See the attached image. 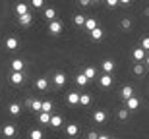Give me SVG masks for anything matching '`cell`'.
<instances>
[{
	"label": "cell",
	"mask_w": 149,
	"mask_h": 139,
	"mask_svg": "<svg viewBox=\"0 0 149 139\" xmlns=\"http://www.w3.org/2000/svg\"><path fill=\"white\" fill-rule=\"evenodd\" d=\"M105 120H107L105 110H95V114H93V122H95V124H103Z\"/></svg>",
	"instance_id": "cell-15"
},
{
	"label": "cell",
	"mask_w": 149,
	"mask_h": 139,
	"mask_svg": "<svg viewBox=\"0 0 149 139\" xmlns=\"http://www.w3.org/2000/svg\"><path fill=\"white\" fill-rule=\"evenodd\" d=\"M29 12V6L25 4V2H17L16 4V14L17 16H23V14H27Z\"/></svg>",
	"instance_id": "cell-16"
},
{
	"label": "cell",
	"mask_w": 149,
	"mask_h": 139,
	"mask_svg": "<svg viewBox=\"0 0 149 139\" xmlns=\"http://www.w3.org/2000/svg\"><path fill=\"white\" fill-rule=\"evenodd\" d=\"M43 4H45V0H31V6L33 8H41Z\"/></svg>",
	"instance_id": "cell-35"
},
{
	"label": "cell",
	"mask_w": 149,
	"mask_h": 139,
	"mask_svg": "<svg viewBox=\"0 0 149 139\" xmlns=\"http://www.w3.org/2000/svg\"><path fill=\"white\" fill-rule=\"evenodd\" d=\"M17 21H19V25H23V27H29L31 23H33V16L31 14H23V16H17Z\"/></svg>",
	"instance_id": "cell-4"
},
{
	"label": "cell",
	"mask_w": 149,
	"mask_h": 139,
	"mask_svg": "<svg viewBox=\"0 0 149 139\" xmlns=\"http://www.w3.org/2000/svg\"><path fill=\"white\" fill-rule=\"evenodd\" d=\"M91 4V0H79V6H89Z\"/></svg>",
	"instance_id": "cell-38"
},
{
	"label": "cell",
	"mask_w": 149,
	"mask_h": 139,
	"mask_svg": "<svg viewBox=\"0 0 149 139\" xmlns=\"http://www.w3.org/2000/svg\"><path fill=\"white\" fill-rule=\"evenodd\" d=\"M139 48H143V50L149 48V39H147V37H143V39H141V46H139Z\"/></svg>",
	"instance_id": "cell-34"
},
{
	"label": "cell",
	"mask_w": 149,
	"mask_h": 139,
	"mask_svg": "<svg viewBox=\"0 0 149 139\" xmlns=\"http://www.w3.org/2000/svg\"><path fill=\"white\" fill-rule=\"evenodd\" d=\"M77 131H79V128H77V124H68L66 126V133L70 135V137H76Z\"/></svg>",
	"instance_id": "cell-19"
},
{
	"label": "cell",
	"mask_w": 149,
	"mask_h": 139,
	"mask_svg": "<svg viewBox=\"0 0 149 139\" xmlns=\"http://www.w3.org/2000/svg\"><path fill=\"white\" fill-rule=\"evenodd\" d=\"M49 33L50 35H60L62 33V21H58V19L49 21Z\"/></svg>",
	"instance_id": "cell-1"
},
{
	"label": "cell",
	"mask_w": 149,
	"mask_h": 139,
	"mask_svg": "<svg viewBox=\"0 0 149 139\" xmlns=\"http://www.w3.org/2000/svg\"><path fill=\"white\" fill-rule=\"evenodd\" d=\"M120 97H122L124 100L130 99V97H134V89L130 87V85H124V87H122V91H120Z\"/></svg>",
	"instance_id": "cell-17"
},
{
	"label": "cell",
	"mask_w": 149,
	"mask_h": 139,
	"mask_svg": "<svg viewBox=\"0 0 149 139\" xmlns=\"http://www.w3.org/2000/svg\"><path fill=\"white\" fill-rule=\"evenodd\" d=\"M77 104H81V106H89L91 104V97L85 93H79V100H77Z\"/></svg>",
	"instance_id": "cell-22"
},
{
	"label": "cell",
	"mask_w": 149,
	"mask_h": 139,
	"mask_svg": "<svg viewBox=\"0 0 149 139\" xmlns=\"http://www.w3.org/2000/svg\"><path fill=\"white\" fill-rule=\"evenodd\" d=\"M45 19H49V21H52V19H56V10L54 8H47V10L43 12Z\"/></svg>",
	"instance_id": "cell-23"
},
{
	"label": "cell",
	"mask_w": 149,
	"mask_h": 139,
	"mask_svg": "<svg viewBox=\"0 0 149 139\" xmlns=\"http://www.w3.org/2000/svg\"><path fill=\"white\" fill-rule=\"evenodd\" d=\"M52 110V102H50V100H43V102H41V110L39 112H50Z\"/></svg>",
	"instance_id": "cell-27"
},
{
	"label": "cell",
	"mask_w": 149,
	"mask_h": 139,
	"mask_svg": "<svg viewBox=\"0 0 149 139\" xmlns=\"http://www.w3.org/2000/svg\"><path fill=\"white\" fill-rule=\"evenodd\" d=\"M97 139H111V137H109V135H105V133H103V135H97Z\"/></svg>",
	"instance_id": "cell-40"
},
{
	"label": "cell",
	"mask_w": 149,
	"mask_h": 139,
	"mask_svg": "<svg viewBox=\"0 0 149 139\" xmlns=\"http://www.w3.org/2000/svg\"><path fill=\"white\" fill-rule=\"evenodd\" d=\"M17 46H19V41H17L16 37H8V39H6V48L8 50H16Z\"/></svg>",
	"instance_id": "cell-14"
},
{
	"label": "cell",
	"mask_w": 149,
	"mask_h": 139,
	"mask_svg": "<svg viewBox=\"0 0 149 139\" xmlns=\"http://www.w3.org/2000/svg\"><path fill=\"white\" fill-rule=\"evenodd\" d=\"M23 79H25L23 72H10V81H12L14 85H22Z\"/></svg>",
	"instance_id": "cell-2"
},
{
	"label": "cell",
	"mask_w": 149,
	"mask_h": 139,
	"mask_svg": "<svg viewBox=\"0 0 149 139\" xmlns=\"http://www.w3.org/2000/svg\"><path fill=\"white\" fill-rule=\"evenodd\" d=\"M101 66H103V72L105 73H112V70H114V62L112 60H103Z\"/></svg>",
	"instance_id": "cell-18"
},
{
	"label": "cell",
	"mask_w": 149,
	"mask_h": 139,
	"mask_svg": "<svg viewBox=\"0 0 149 139\" xmlns=\"http://www.w3.org/2000/svg\"><path fill=\"white\" fill-rule=\"evenodd\" d=\"M132 58H134L136 62H145V50H143V48H134Z\"/></svg>",
	"instance_id": "cell-9"
},
{
	"label": "cell",
	"mask_w": 149,
	"mask_h": 139,
	"mask_svg": "<svg viewBox=\"0 0 149 139\" xmlns=\"http://www.w3.org/2000/svg\"><path fill=\"white\" fill-rule=\"evenodd\" d=\"M89 35H91V39H93V41H101V39H103V35H105V31L97 25L95 29H91V31H89Z\"/></svg>",
	"instance_id": "cell-10"
},
{
	"label": "cell",
	"mask_w": 149,
	"mask_h": 139,
	"mask_svg": "<svg viewBox=\"0 0 149 139\" xmlns=\"http://www.w3.org/2000/svg\"><path fill=\"white\" fill-rule=\"evenodd\" d=\"M25 70V62L19 60V58H16V60H12L10 64V72H23Z\"/></svg>",
	"instance_id": "cell-3"
},
{
	"label": "cell",
	"mask_w": 149,
	"mask_h": 139,
	"mask_svg": "<svg viewBox=\"0 0 149 139\" xmlns=\"http://www.w3.org/2000/svg\"><path fill=\"white\" fill-rule=\"evenodd\" d=\"M43 137H45V135H43V131H41L39 128H35V129L29 131V139H43Z\"/></svg>",
	"instance_id": "cell-26"
},
{
	"label": "cell",
	"mask_w": 149,
	"mask_h": 139,
	"mask_svg": "<svg viewBox=\"0 0 149 139\" xmlns=\"http://www.w3.org/2000/svg\"><path fill=\"white\" fill-rule=\"evenodd\" d=\"M97 135H99L97 131H89V133H87V139H97Z\"/></svg>",
	"instance_id": "cell-37"
},
{
	"label": "cell",
	"mask_w": 149,
	"mask_h": 139,
	"mask_svg": "<svg viewBox=\"0 0 149 139\" xmlns=\"http://www.w3.org/2000/svg\"><path fill=\"white\" fill-rule=\"evenodd\" d=\"M91 2H99V0H91Z\"/></svg>",
	"instance_id": "cell-41"
},
{
	"label": "cell",
	"mask_w": 149,
	"mask_h": 139,
	"mask_svg": "<svg viewBox=\"0 0 149 139\" xmlns=\"http://www.w3.org/2000/svg\"><path fill=\"white\" fill-rule=\"evenodd\" d=\"M35 87H37L39 91H47L49 89V79L47 77H39L37 81H35Z\"/></svg>",
	"instance_id": "cell-13"
},
{
	"label": "cell",
	"mask_w": 149,
	"mask_h": 139,
	"mask_svg": "<svg viewBox=\"0 0 149 139\" xmlns=\"http://www.w3.org/2000/svg\"><path fill=\"white\" fill-rule=\"evenodd\" d=\"M124 102H126L128 110H136V108H139V99L138 97H130V99H126Z\"/></svg>",
	"instance_id": "cell-6"
},
{
	"label": "cell",
	"mask_w": 149,
	"mask_h": 139,
	"mask_svg": "<svg viewBox=\"0 0 149 139\" xmlns=\"http://www.w3.org/2000/svg\"><path fill=\"white\" fill-rule=\"evenodd\" d=\"M8 110H10V114H12V116H17V114L22 112V106L17 104V102H12V104L8 106Z\"/></svg>",
	"instance_id": "cell-24"
},
{
	"label": "cell",
	"mask_w": 149,
	"mask_h": 139,
	"mask_svg": "<svg viewBox=\"0 0 149 139\" xmlns=\"http://www.w3.org/2000/svg\"><path fill=\"white\" fill-rule=\"evenodd\" d=\"M99 85H101V87H105V89H107V87H111V85H112V75H111V73H105L103 77H99Z\"/></svg>",
	"instance_id": "cell-11"
},
{
	"label": "cell",
	"mask_w": 149,
	"mask_h": 139,
	"mask_svg": "<svg viewBox=\"0 0 149 139\" xmlns=\"http://www.w3.org/2000/svg\"><path fill=\"white\" fill-rule=\"evenodd\" d=\"M83 75H85V77H87L89 81H91V79H93L95 75H97V70H95L93 66H87L85 70H83Z\"/></svg>",
	"instance_id": "cell-21"
},
{
	"label": "cell",
	"mask_w": 149,
	"mask_h": 139,
	"mask_svg": "<svg viewBox=\"0 0 149 139\" xmlns=\"http://www.w3.org/2000/svg\"><path fill=\"white\" fill-rule=\"evenodd\" d=\"M29 108H31V110H35V112H39V110H41V100H39V99H31Z\"/></svg>",
	"instance_id": "cell-30"
},
{
	"label": "cell",
	"mask_w": 149,
	"mask_h": 139,
	"mask_svg": "<svg viewBox=\"0 0 149 139\" xmlns=\"http://www.w3.org/2000/svg\"><path fill=\"white\" fill-rule=\"evenodd\" d=\"M83 27L87 29V31L95 29V27H97V19H93V17H85V21H83Z\"/></svg>",
	"instance_id": "cell-20"
},
{
	"label": "cell",
	"mask_w": 149,
	"mask_h": 139,
	"mask_svg": "<svg viewBox=\"0 0 149 139\" xmlns=\"http://www.w3.org/2000/svg\"><path fill=\"white\" fill-rule=\"evenodd\" d=\"M66 100H68V104L76 106V104H77V100H79V93H76V91H70V93L66 95Z\"/></svg>",
	"instance_id": "cell-12"
},
{
	"label": "cell",
	"mask_w": 149,
	"mask_h": 139,
	"mask_svg": "<svg viewBox=\"0 0 149 139\" xmlns=\"http://www.w3.org/2000/svg\"><path fill=\"white\" fill-rule=\"evenodd\" d=\"M120 25H122V29H130V27H132V21H130L128 17H124V19H122V23H120Z\"/></svg>",
	"instance_id": "cell-33"
},
{
	"label": "cell",
	"mask_w": 149,
	"mask_h": 139,
	"mask_svg": "<svg viewBox=\"0 0 149 139\" xmlns=\"http://www.w3.org/2000/svg\"><path fill=\"white\" fill-rule=\"evenodd\" d=\"M2 135L4 137H14L16 135V126L14 124H6L4 128H2Z\"/></svg>",
	"instance_id": "cell-7"
},
{
	"label": "cell",
	"mask_w": 149,
	"mask_h": 139,
	"mask_svg": "<svg viewBox=\"0 0 149 139\" xmlns=\"http://www.w3.org/2000/svg\"><path fill=\"white\" fill-rule=\"evenodd\" d=\"M76 83L79 85V87H85V85L89 83V79L85 77V75H83V73H77V75H76Z\"/></svg>",
	"instance_id": "cell-25"
},
{
	"label": "cell",
	"mask_w": 149,
	"mask_h": 139,
	"mask_svg": "<svg viewBox=\"0 0 149 139\" xmlns=\"http://www.w3.org/2000/svg\"><path fill=\"white\" fill-rule=\"evenodd\" d=\"M52 81H54V85H56V87H64V85H66V75H64L62 72H58V73H54Z\"/></svg>",
	"instance_id": "cell-8"
},
{
	"label": "cell",
	"mask_w": 149,
	"mask_h": 139,
	"mask_svg": "<svg viewBox=\"0 0 149 139\" xmlns=\"http://www.w3.org/2000/svg\"><path fill=\"white\" fill-rule=\"evenodd\" d=\"M50 120V112H39V122L41 124H49Z\"/></svg>",
	"instance_id": "cell-29"
},
{
	"label": "cell",
	"mask_w": 149,
	"mask_h": 139,
	"mask_svg": "<svg viewBox=\"0 0 149 139\" xmlns=\"http://www.w3.org/2000/svg\"><path fill=\"white\" fill-rule=\"evenodd\" d=\"M118 118H120V120H126L128 118V108H120V110H118Z\"/></svg>",
	"instance_id": "cell-32"
},
{
	"label": "cell",
	"mask_w": 149,
	"mask_h": 139,
	"mask_svg": "<svg viewBox=\"0 0 149 139\" xmlns=\"http://www.w3.org/2000/svg\"><path fill=\"white\" fill-rule=\"evenodd\" d=\"M83 21H85V16H83V14H76V16H74V23H76V25H83Z\"/></svg>",
	"instance_id": "cell-31"
},
{
	"label": "cell",
	"mask_w": 149,
	"mask_h": 139,
	"mask_svg": "<svg viewBox=\"0 0 149 139\" xmlns=\"http://www.w3.org/2000/svg\"><path fill=\"white\" fill-rule=\"evenodd\" d=\"M107 2V6L109 8H114V6H118V0H105Z\"/></svg>",
	"instance_id": "cell-36"
},
{
	"label": "cell",
	"mask_w": 149,
	"mask_h": 139,
	"mask_svg": "<svg viewBox=\"0 0 149 139\" xmlns=\"http://www.w3.org/2000/svg\"><path fill=\"white\" fill-rule=\"evenodd\" d=\"M62 122H64V120H62L60 114H50V120H49V126H50V128H60Z\"/></svg>",
	"instance_id": "cell-5"
},
{
	"label": "cell",
	"mask_w": 149,
	"mask_h": 139,
	"mask_svg": "<svg viewBox=\"0 0 149 139\" xmlns=\"http://www.w3.org/2000/svg\"><path fill=\"white\" fill-rule=\"evenodd\" d=\"M143 72H145L143 62H138V64L134 66V73H136V75H143Z\"/></svg>",
	"instance_id": "cell-28"
},
{
	"label": "cell",
	"mask_w": 149,
	"mask_h": 139,
	"mask_svg": "<svg viewBox=\"0 0 149 139\" xmlns=\"http://www.w3.org/2000/svg\"><path fill=\"white\" fill-rule=\"evenodd\" d=\"M130 2H132V0H118V4H124V6L130 4Z\"/></svg>",
	"instance_id": "cell-39"
}]
</instances>
